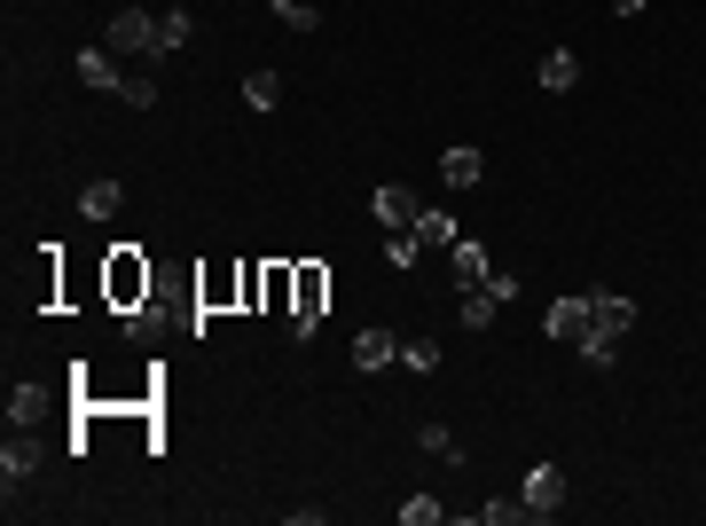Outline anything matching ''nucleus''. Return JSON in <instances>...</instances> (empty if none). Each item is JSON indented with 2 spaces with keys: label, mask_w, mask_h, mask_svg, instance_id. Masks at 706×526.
Masks as SVG:
<instances>
[{
  "label": "nucleus",
  "mask_w": 706,
  "mask_h": 526,
  "mask_svg": "<svg viewBox=\"0 0 706 526\" xmlns=\"http://www.w3.org/2000/svg\"><path fill=\"white\" fill-rule=\"evenodd\" d=\"M322 307H330V268H322V259H299V268H291V338H314L322 330Z\"/></svg>",
  "instance_id": "1"
},
{
  "label": "nucleus",
  "mask_w": 706,
  "mask_h": 526,
  "mask_svg": "<svg viewBox=\"0 0 706 526\" xmlns=\"http://www.w3.org/2000/svg\"><path fill=\"white\" fill-rule=\"evenodd\" d=\"M103 291H111V307H149V259H142V244H118L111 251V268H103Z\"/></svg>",
  "instance_id": "2"
},
{
  "label": "nucleus",
  "mask_w": 706,
  "mask_h": 526,
  "mask_svg": "<svg viewBox=\"0 0 706 526\" xmlns=\"http://www.w3.org/2000/svg\"><path fill=\"white\" fill-rule=\"evenodd\" d=\"M103 48H111V55H165V24L142 17V9H118V17L103 24Z\"/></svg>",
  "instance_id": "3"
},
{
  "label": "nucleus",
  "mask_w": 706,
  "mask_h": 526,
  "mask_svg": "<svg viewBox=\"0 0 706 526\" xmlns=\"http://www.w3.org/2000/svg\"><path fill=\"white\" fill-rule=\"evenodd\" d=\"M518 503H526V518H558V510H565V472H558V464H534Z\"/></svg>",
  "instance_id": "4"
},
{
  "label": "nucleus",
  "mask_w": 706,
  "mask_h": 526,
  "mask_svg": "<svg viewBox=\"0 0 706 526\" xmlns=\"http://www.w3.org/2000/svg\"><path fill=\"white\" fill-rule=\"evenodd\" d=\"M79 86H86V95H118V86H126L118 55L111 48H79Z\"/></svg>",
  "instance_id": "5"
},
{
  "label": "nucleus",
  "mask_w": 706,
  "mask_h": 526,
  "mask_svg": "<svg viewBox=\"0 0 706 526\" xmlns=\"http://www.w3.org/2000/svg\"><path fill=\"white\" fill-rule=\"evenodd\" d=\"M32 472H40V441H24V424H9V441H0V479H9V495Z\"/></svg>",
  "instance_id": "6"
},
{
  "label": "nucleus",
  "mask_w": 706,
  "mask_h": 526,
  "mask_svg": "<svg viewBox=\"0 0 706 526\" xmlns=\"http://www.w3.org/2000/svg\"><path fill=\"white\" fill-rule=\"evenodd\" d=\"M370 213H377L385 228H416V213H424V197H416V189H401V182H385V189L370 197Z\"/></svg>",
  "instance_id": "7"
},
{
  "label": "nucleus",
  "mask_w": 706,
  "mask_h": 526,
  "mask_svg": "<svg viewBox=\"0 0 706 526\" xmlns=\"http://www.w3.org/2000/svg\"><path fill=\"white\" fill-rule=\"evenodd\" d=\"M589 322H596V314H589V299H558V307L542 314V330H550L558 345H581V338H589Z\"/></svg>",
  "instance_id": "8"
},
{
  "label": "nucleus",
  "mask_w": 706,
  "mask_h": 526,
  "mask_svg": "<svg viewBox=\"0 0 706 526\" xmlns=\"http://www.w3.org/2000/svg\"><path fill=\"white\" fill-rule=\"evenodd\" d=\"M439 182H448V189H479V182H487V157H479V149H464V142H456V149H448V157H439Z\"/></svg>",
  "instance_id": "9"
},
{
  "label": "nucleus",
  "mask_w": 706,
  "mask_h": 526,
  "mask_svg": "<svg viewBox=\"0 0 706 526\" xmlns=\"http://www.w3.org/2000/svg\"><path fill=\"white\" fill-rule=\"evenodd\" d=\"M448 259H456V283H464V291H479V283L495 276V268H487V244H471V236H456Z\"/></svg>",
  "instance_id": "10"
},
{
  "label": "nucleus",
  "mask_w": 706,
  "mask_h": 526,
  "mask_svg": "<svg viewBox=\"0 0 706 526\" xmlns=\"http://www.w3.org/2000/svg\"><path fill=\"white\" fill-rule=\"evenodd\" d=\"M589 314H596V330H612V338H629V322H636V307H629L621 291H589Z\"/></svg>",
  "instance_id": "11"
},
{
  "label": "nucleus",
  "mask_w": 706,
  "mask_h": 526,
  "mask_svg": "<svg viewBox=\"0 0 706 526\" xmlns=\"http://www.w3.org/2000/svg\"><path fill=\"white\" fill-rule=\"evenodd\" d=\"M118 205H126L118 182H86V189H79V213H86V220H118Z\"/></svg>",
  "instance_id": "12"
},
{
  "label": "nucleus",
  "mask_w": 706,
  "mask_h": 526,
  "mask_svg": "<svg viewBox=\"0 0 706 526\" xmlns=\"http://www.w3.org/2000/svg\"><path fill=\"white\" fill-rule=\"evenodd\" d=\"M416 244H424V251H448V244H456V213L424 205V213H416Z\"/></svg>",
  "instance_id": "13"
},
{
  "label": "nucleus",
  "mask_w": 706,
  "mask_h": 526,
  "mask_svg": "<svg viewBox=\"0 0 706 526\" xmlns=\"http://www.w3.org/2000/svg\"><path fill=\"white\" fill-rule=\"evenodd\" d=\"M495 314H502V299H495V291H487V283H479V291H464V299H456V322H464V330H487V322H495Z\"/></svg>",
  "instance_id": "14"
},
{
  "label": "nucleus",
  "mask_w": 706,
  "mask_h": 526,
  "mask_svg": "<svg viewBox=\"0 0 706 526\" xmlns=\"http://www.w3.org/2000/svg\"><path fill=\"white\" fill-rule=\"evenodd\" d=\"M393 362V330H362L353 338V370H385Z\"/></svg>",
  "instance_id": "15"
},
{
  "label": "nucleus",
  "mask_w": 706,
  "mask_h": 526,
  "mask_svg": "<svg viewBox=\"0 0 706 526\" xmlns=\"http://www.w3.org/2000/svg\"><path fill=\"white\" fill-rule=\"evenodd\" d=\"M573 79H581V55H573V48H550V55H542V86H550V95H565Z\"/></svg>",
  "instance_id": "16"
},
{
  "label": "nucleus",
  "mask_w": 706,
  "mask_h": 526,
  "mask_svg": "<svg viewBox=\"0 0 706 526\" xmlns=\"http://www.w3.org/2000/svg\"><path fill=\"white\" fill-rule=\"evenodd\" d=\"M416 448H424L432 464H464V448H456V432H448V424H424V432H416Z\"/></svg>",
  "instance_id": "17"
},
{
  "label": "nucleus",
  "mask_w": 706,
  "mask_h": 526,
  "mask_svg": "<svg viewBox=\"0 0 706 526\" xmlns=\"http://www.w3.org/2000/svg\"><path fill=\"white\" fill-rule=\"evenodd\" d=\"M40 416H48V393H40V385H17V393H9V424H24V432H32Z\"/></svg>",
  "instance_id": "18"
},
{
  "label": "nucleus",
  "mask_w": 706,
  "mask_h": 526,
  "mask_svg": "<svg viewBox=\"0 0 706 526\" xmlns=\"http://www.w3.org/2000/svg\"><path fill=\"white\" fill-rule=\"evenodd\" d=\"M243 103H251V111H276V103H283V79H276V71H251V79H243Z\"/></svg>",
  "instance_id": "19"
},
{
  "label": "nucleus",
  "mask_w": 706,
  "mask_h": 526,
  "mask_svg": "<svg viewBox=\"0 0 706 526\" xmlns=\"http://www.w3.org/2000/svg\"><path fill=\"white\" fill-rule=\"evenodd\" d=\"M612 354H621V338L589 322V338H581V362H589V370H612Z\"/></svg>",
  "instance_id": "20"
},
{
  "label": "nucleus",
  "mask_w": 706,
  "mask_h": 526,
  "mask_svg": "<svg viewBox=\"0 0 706 526\" xmlns=\"http://www.w3.org/2000/svg\"><path fill=\"white\" fill-rule=\"evenodd\" d=\"M268 9H276L283 32H314V24H322V17H314V0H268Z\"/></svg>",
  "instance_id": "21"
},
{
  "label": "nucleus",
  "mask_w": 706,
  "mask_h": 526,
  "mask_svg": "<svg viewBox=\"0 0 706 526\" xmlns=\"http://www.w3.org/2000/svg\"><path fill=\"white\" fill-rule=\"evenodd\" d=\"M259 307H268V314H291V268H283V259L268 268V291H259Z\"/></svg>",
  "instance_id": "22"
},
{
  "label": "nucleus",
  "mask_w": 706,
  "mask_h": 526,
  "mask_svg": "<svg viewBox=\"0 0 706 526\" xmlns=\"http://www.w3.org/2000/svg\"><path fill=\"white\" fill-rule=\"evenodd\" d=\"M393 244H385V259H393V268H416V259H424V244H416V228H385Z\"/></svg>",
  "instance_id": "23"
},
{
  "label": "nucleus",
  "mask_w": 706,
  "mask_h": 526,
  "mask_svg": "<svg viewBox=\"0 0 706 526\" xmlns=\"http://www.w3.org/2000/svg\"><path fill=\"white\" fill-rule=\"evenodd\" d=\"M401 526H439V503H432V495H408V503H401Z\"/></svg>",
  "instance_id": "24"
},
{
  "label": "nucleus",
  "mask_w": 706,
  "mask_h": 526,
  "mask_svg": "<svg viewBox=\"0 0 706 526\" xmlns=\"http://www.w3.org/2000/svg\"><path fill=\"white\" fill-rule=\"evenodd\" d=\"M118 103H126V111H149V103H157V79H126Z\"/></svg>",
  "instance_id": "25"
},
{
  "label": "nucleus",
  "mask_w": 706,
  "mask_h": 526,
  "mask_svg": "<svg viewBox=\"0 0 706 526\" xmlns=\"http://www.w3.org/2000/svg\"><path fill=\"white\" fill-rule=\"evenodd\" d=\"M401 362H408V370H439V345H432V338H408Z\"/></svg>",
  "instance_id": "26"
},
{
  "label": "nucleus",
  "mask_w": 706,
  "mask_h": 526,
  "mask_svg": "<svg viewBox=\"0 0 706 526\" xmlns=\"http://www.w3.org/2000/svg\"><path fill=\"white\" fill-rule=\"evenodd\" d=\"M157 24H165V55H173V48H189V17H181V9H165Z\"/></svg>",
  "instance_id": "27"
},
{
  "label": "nucleus",
  "mask_w": 706,
  "mask_h": 526,
  "mask_svg": "<svg viewBox=\"0 0 706 526\" xmlns=\"http://www.w3.org/2000/svg\"><path fill=\"white\" fill-rule=\"evenodd\" d=\"M518 510H526V503H479V526H510Z\"/></svg>",
  "instance_id": "28"
},
{
  "label": "nucleus",
  "mask_w": 706,
  "mask_h": 526,
  "mask_svg": "<svg viewBox=\"0 0 706 526\" xmlns=\"http://www.w3.org/2000/svg\"><path fill=\"white\" fill-rule=\"evenodd\" d=\"M612 9H621V17H644V0H612Z\"/></svg>",
  "instance_id": "29"
}]
</instances>
